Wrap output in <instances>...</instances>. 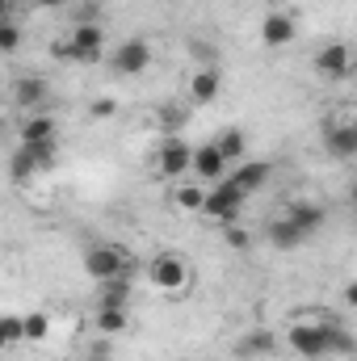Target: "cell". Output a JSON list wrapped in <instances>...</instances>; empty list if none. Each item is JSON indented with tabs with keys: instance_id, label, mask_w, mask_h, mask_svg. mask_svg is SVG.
Wrapping results in <instances>:
<instances>
[{
	"instance_id": "1",
	"label": "cell",
	"mask_w": 357,
	"mask_h": 361,
	"mask_svg": "<svg viewBox=\"0 0 357 361\" xmlns=\"http://www.w3.org/2000/svg\"><path fill=\"white\" fill-rule=\"evenodd\" d=\"M85 273H89L97 286H105L114 277H126L131 273V261H126L122 244H89L85 248Z\"/></svg>"
},
{
	"instance_id": "2",
	"label": "cell",
	"mask_w": 357,
	"mask_h": 361,
	"mask_svg": "<svg viewBox=\"0 0 357 361\" xmlns=\"http://www.w3.org/2000/svg\"><path fill=\"white\" fill-rule=\"evenodd\" d=\"M147 281L160 290V294H181L189 286V265L181 261L177 252H156L152 265H147Z\"/></svg>"
},
{
	"instance_id": "3",
	"label": "cell",
	"mask_w": 357,
	"mask_h": 361,
	"mask_svg": "<svg viewBox=\"0 0 357 361\" xmlns=\"http://www.w3.org/2000/svg\"><path fill=\"white\" fill-rule=\"evenodd\" d=\"M244 197H248V193L227 177V180H219V185H210V193H206V210H202V214H210V219H219V223H236Z\"/></svg>"
},
{
	"instance_id": "4",
	"label": "cell",
	"mask_w": 357,
	"mask_h": 361,
	"mask_svg": "<svg viewBox=\"0 0 357 361\" xmlns=\"http://www.w3.org/2000/svg\"><path fill=\"white\" fill-rule=\"evenodd\" d=\"M286 345L298 357H328V319H320V324H294L286 332Z\"/></svg>"
},
{
	"instance_id": "5",
	"label": "cell",
	"mask_w": 357,
	"mask_h": 361,
	"mask_svg": "<svg viewBox=\"0 0 357 361\" xmlns=\"http://www.w3.org/2000/svg\"><path fill=\"white\" fill-rule=\"evenodd\" d=\"M109 63H114L118 76H139V72H147V63H152V47H147L143 38H126V42L114 47Z\"/></svg>"
},
{
	"instance_id": "6",
	"label": "cell",
	"mask_w": 357,
	"mask_h": 361,
	"mask_svg": "<svg viewBox=\"0 0 357 361\" xmlns=\"http://www.w3.org/2000/svg\"><path fill=\"white\" fill-rule=\"evenodd\" d=\"M193 177L202 180V185H219V180L231 177V164H227V156L219 152V143L193 147Z\"/></svg>"
},
{
	"instance_id": "7",
	"label": "cell",
	"mask_w": 357,
	"mask_h": 361,
	"mask_svg": "<svg viewBox=\"0 0 357 361\" xmlns=\"http://www.w3.org/2000/svg\"><path fill=\"white\" fill-rule=\"evenodd\" d=\"M160 173L169 180L193 173V147L181 135H164V143H160Z\"/></svg>"
},
{
	"instance_id": "8",
	"label": "cell",
	"mask_w": 357,
	"mask_h": 361,
	"mask_svg": "<svg viewBox=\"0 0 357 361\" xmlns=\"http://www.w3.org/2000/svg\"><path fill=\"white\" fill-rule=\"evenodd\" d=\"M324 152L332 160H357V122H324Z\"/></svg>"
},
{
	"instance_id": "9",
	"label": "cell",
	"mask_w": 357,
	"mask_h": 361,
	"mask_svg": "<svg viewBox=\"0 0 357 361\" xmlns=\"http://www.w3.org/2000/svg\"><path fill=\"white\" fill-rule=\"evenodd\" d=\"M315 72H320L324 80H345V76L353 72V51H349L345 42L320 47V51H315Z\"/></svg>"
},
{
	"instance_id": "10",
	"label": "cell",
	"mask_w": 357,
	"mask_h": 361,
	"mask_svg": "<svg viewBox=\"0 0 357 361\" xmlns=\"http://www.w3.org/2000/svg\"><path fill=\"white\" fill-rule=\"evenodd\" d=\"M68 42L76 47V63H97L101 51H105V30L97 21H76V30H72Z\"/></svg>"
},
{
	"instance_id": "11",
	"label": "cell",
	"mask_w": 357,
	"mask_h": 361,
	"mask_svg": "<svg viewBox=\"0 0 357 361\" xmlns=\"http://www.w3.org/2000/svg\"><path fill=\"white\" fill-rule=\"evenodd\" d=\"M273 353H277V336L269 328H253V332H244L231 345V357L236 361H261V357H273Z\"/></svg>"
},
{
	"instance_id": "12",
	"label": "cell",
	"mask_w": 357,
	"mask_h": 361,
	"mask_svg": "<svg viewBox=\"0 0 357 361\" xmlns=\"http://www.w3.org/2000/svg\"><path fill=\"white\" fill-rule=\"evenodd\" d=\"M294 38H298V25H294L290 13H265V21H261V42H265V47L282 51V47H290Z\"/></svg>"
},
{
	"instance_id": "13",
	"label": "cell",
	"mask_w": 357,
	"mask_h": 361,
	"mask_svg": "<svg viewBox=\"0 0 357 361\" xmlns=\"http://www.w3.org/2000/svg\"><path fill=\"white\" fill-rule=\"evenodd\" d=\"M265 240H269V248H273V252H294V248H303V244H307V235H303L286 214H277V219H269V223H265Z\"/></svg>"
},
{
	"instance_id": "14",
	"label": "cell",
	"mask_w": 357,
	"mask_h": 361,
	"mask_svg": "<svg viewBox=\"0 0 357 361\" xmlns=\"http://www.w3.org/2000/svg\"><path fill=\"white\" fill-rule=\"evenodd\" d=\"M286 219H290L303 235H315V231L328 223V210H324L320 202H290V206H286Z\"/></svg>"
},
{
	"instance_id": "15",
	"label": "cell",
	"mask_w": 357,
	"mask_h": 361,
	"mask_svg": "<svg viewBox=\"0 0 357 361\" xmlns=\"http://www.w3.org/2000/svg\"><path fill=\"white\" fill-rule=\"evenodd\" d=\"M269 177H273V164H269V160H244V164H236V169H231V180H236L244 193L265 189Z\"/></svg>"
},
{
	"instance_id": "16",
	"label": "cell",
	"mask_w": 357,
	"mask_h": 361,
	"mask_svg": "<svg viewBox=\"0 0 357 361\" xmlns=\"http://www.w3.org/2000/svg\"><path fill=\"white\" fill-rule=\"evenodd\" d=\"M206 193H210V185H202V180H181L177 189H173V206H177L181 214H202V210H206Z\"/></svg>"
},
{
	"instance_id": "17",
	"label": "cell",
	"mask_w": 357,
	"mask_h": 361,
	"mask_svg": "<svg viewBox=\"0 0 357 361\" xmlns=\"http://www.w3.org/2000/svg\"><path fill=\"white\" fill-rule=\"evenodd\" d=\"M131 328V307H114V302H97V332L101 336H118Z\"/></svg>"
},
{
	"instance_id": "18",
	"label": "cell",
	"mask_w": 357,
	"mask_h": 361,
	"mask_svg": "<svg viewBox=\"0 0 357 361\" xmlns=\"http://www.w3.org/2000/svg\"><path fill=\"white\" fill-rule=\"evenodd\" d=\"M223 89V76H219V68H198L193 72V80H189V97L198 101V105H210L214 97Z\"/></svg>"
},
{
	"instance_id": "19",
	"label": "cell",
	"mask_w": 357,
	"mask_h": 361,
	"mask_svg": "<svg viewBox=\"0 0 357 361\" xmlns=\"http://www.w3.org/2000/svg\"><path fill=\"white\" fill-rule=\"evenodd\" d=\"M13 101H17L21 109L38 114V105L47 101V80H42V76H21V80L13 85Z\"/></svg>"
},
{
	"instance_id": "20",
	"label": "cell",
	"mask_w": 357,
	"mask_h": 361,
	"mask_svg": "<svg viewBox=\"0 0 357 361\" xmlns=\"http://www.w3.org/2000/svg\"><path fill=\"white\" fill-rule=\"evenodd\" d=\"M17 135H21V143H42V139H55V122L47 114H25Z\"/></svg>"
},
{
	"instance_id": "21",
	"label": "cell",
	"mask_w": 357,
	"mask_h": 361,
	"mask_svg": "<svg viewBox=\"0 0 357 361\" xmlns=\"http://www.w3.org/2000/svg\"><path fill=\"white\" fill-rule=\"evenodd\" d=\"M214 143H219V152L227 156V164H231V169H236V164H244V152H248V135H244L240 126H227V130H223Z\"/></svg>"
},
{
	"instance_id": "22",
	"label": "cell",
	"mask_w": 357,
	"mask_h": 361,
	"mask_svg": "<svg viewBox=\"0 0 357 361\" xmlns=\"http://www.w3.org/2000/svg\"><path fill=\"white\" fill-rule=\"evenodd\" d=\"M328 353H337V357H353L357 353V336L337 319H328Z\"/></svg>"
},
{
	"instance_id": "23",
	"label": "cell",
	"mask_w": 357,
	"mask_h": 361,
	"mask_svg": "<svg viewBox=\"0 0 357 361\" xmlns=\"http://www.w3.org/2000/svg\"><path fill=\"white\" fill-rule=\"evenodd\" d=\"M131 294H135V281H131V273H126V277H114V281H105V286H101V294H97V302L131 307Z\"/></svg>"
},
{
	"instance_id": "24",
	"label": "cell",
	"mask_w": 357,
	"mask_h": 361,
	"mask_svg": "<svg viewBox=\"0 0 357 361\" xmlns=\"http://www.w3.org/2000/svg\"><path fill=\"white\" fill-rule=\"evenodd\" d=\"M34 173H42V169H38V160H34L25 147H17V152H13V160H8V177L21 185V180H30Z\"/></svg>"
},
{
	"instance_id": "25",
	"label": "cell",
	"mask_w": 357,
	"mask_h": 361,
	"mask_svg": "<svg viewBox=\"0 0 357 361\" xmlns=\"http://www.w3.org/2000/svg\"><path fill=\"white\" fill-rule=\"evenodd\" d=\"M0 341H4V349H17L25 341V315H4L0 319Z\"/></svg>"
},
{
	"instance_id": "26",
	"label": "cell",
	"mask_w": 357,
	"mask_h": 361,
	"mask_svg": "<svg viewBox=\"0 0 357 361\" xmlns=\"http://www.w3.org/2000/svg\"><path fill=\"white\" fill-rule=\"evenodd\" d=\"M34 160H38V169H51L55 160H59V139H42V143H21Z\"/></svg>"
},
{
	"instance_id": "27",
	"label": "cell",
	"mask_w": 357,
	"mask_h": 361,
	"mask_svg": "<svg viewBox=\"0 0 357 361\" xmlns=\"http://www.w3.org/2000/svg\"><path fill=\"white\" fill-rule=\"evenodd\" d=\"M51 336V315L47 311H30L25 315V341L34 345V341H47Z\"/></svg>"
},
{
	"instance_id": "28",
	"label": "cell",
	"mask_w": 357,
	"mask_h": 361,
	"mask_svg": "<svg viewBox=\"0 0 357 361\" xmlns=\"http://www.w3.org/2000/svg\"><path fill=\"white\" fill-rule=\"evenodd\" d=\"M223 240H227V248H236V252H253V235H248V227H240V223H223Z\"/></svg>"
},
{
	"instance_id": "29",
	"label": "cell",
	"mask_w": 357,
	"mask_h": 361,
	"mask_svg": "<svg viewBox=\"0 0 357 361\" xmlns=\"http://www.w3.org/2000/svg\"><path fill=\"white\" fill-rule=\"evenodd\" d=\"M17 47H21V30H17V21L8 17V21L0 25V51H4V55H13Z\"/></svg>"
},
{
	"instance_id": "30",
	"label": "cell",
	"mask_w": 357,
	"mask_h": 361,
	"mask_svg": "<svg viewBox=\"0 0 357 361\" xmlns=\"http://www.w3.org/2000/svg\"><path fill=\"white\" fill-rule=\"evenodd\" d=\"M181 122H185V109H181V105H164V109H160V126H164V130L177 135Z\"/></svg>"
},
{
	"instance_id": "31",
	"label": "cell",
	"mask_w": 357,
	"mask_h": 361,
	"mask_svg": "<svg viewBox=\"0 0 357 361\" xmlns=\"http://www.w3.org/2000/svg\"><path fill=\"white\" fill-rule=\"evenodd\" d=\"M89 114L92 118H114V114H118V101H114V97H97L89 105Z\"/></svg>"
},
{
	"instance_id": "32",
	"label": "cell",
	"mask_w": 357,
	"mask_h": 361,
	"mask_svg": "<svg viewBox=\"0 0 357 361\" xmlns=\"http://www.w3.org/2000/svg\"><path fill=\"white\" fill-rule=\"evenodd\" d=\"M51 55H55V59H68V63H76V47H72V42H63V38H59V42H51Z\"/></svg>"
},
{
	"instance_id": "33",
	"label": "cell",
	"mask_w": 357,
	"mask_h": 361,
	"mask_svg": "<svg viewBox=\"0 0 357 361\" xmlns=\"http://www.w3.org/2000/svg\"><path fill=\"white\" fill-rule=\"evenodd\" d=\"M345 307H353L357 311V277L353 281H345Z\"/></svg>"
},
{
	"instance_id": "34",
	"label": "cell",
	"mask_w": 357,
	"mask_h": 361,
	"mask_svg": "<svg viewBox=\"0 0 357 361\" xmlns=\"http://www.w3.org/2000/svg\"><path fill=\"white\" fill-rule=\"evenodd\" d=\"M30 4H34V8H63L68 0H30Z\"/></svg>"
},
{
	"instance_id": "35",
	"label": "cell",
	"mask_w": 357,
	"mask_h": 361,
	"mask_svg": "<svg viewBox=\"0 0 357 361\" xmlns=\"http://www.w3.org/2000/svg\"><path fill=\"white\" fill-rule=\"evenodd\" d=\"M349 206H353V214H357V180L349 185Z\"/></svg>"
},
{
	"instance_id": "36",
	"label": "cell",
	"mask_w": 357,
	"mask_h": 361,
	"mask_svg": "<svg viewBox=\"0 0 357 361\" xmlns=\"http://www.w3.org/2000/svg\"><path fill=\"white\" fill-rule=\"evenodd\" d=\"M177 361H189V357H177Z\"/></svg>"
}]
</instances>
